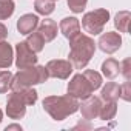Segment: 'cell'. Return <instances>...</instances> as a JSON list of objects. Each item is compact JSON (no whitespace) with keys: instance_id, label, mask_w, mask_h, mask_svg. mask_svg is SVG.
Returning <instances> with one entry per match:
<instances>
[{"instance_id":"obj_2","label":"cell","mask_w":131,"mask_h":131,"mask_svg":"<svg viewBox=\"0 0 131 131\" xmlns=\"http://www.w3.org/2000/svg\"><path fill=\"white\" fill-rule=\"evenodd\" d=\"M70 62L76 70H83L90 63L91 57L96 52V43L90 36L77 34L74 39L70 40Z\"/></svg>"},{"instance_id":"obj_10","label":"cell","mask_w":131,"mask_h":131,"mask_svg":"<svg viewBox=\"0 0 131 131\" xmlns=\"http://www.w3.org/2000/svg\"><path fill=\"white\" fill-rule=\"evenodd\" d=\"M100 106H102V102L99 97H86L85 102H82V105H79V110L82 113V117L85 120H93V119H97L99 117V111H100Z\"/></svg>"},{"instance_id":"obj_8","label":"cell","mask_w":131,"mask_h":131,"mask_svg":"<svg viewBox=\"0 0 131 131\" xmlns=\"http://www.w3.org/2000/svg\"><path fill=\"white\" fill-rule=\"evenodd\" d=\"M37 63V54L26 45V42H19L16 45V67L19 70L28 68Z\"/></svg>"},{"instance_id":"obj_22","label":"cell","mask_w":131,"mask_h":131,"mask_svg":"<svg viewBox=\"0 0 131 131\" xmlns=\"http://www.w3.org/2000/svg\"><path fill=\"white\" fill-rule=\"evenodd\" d=\"M83 76L88 79V82L91 83V86H93L94 91L102 86V76H100L97 71H94V70H86V71L83 73Z\"/></svg>"},{"instance_id":"obj_7","label":"cell","mask_w":131,"mask_h":131,"mask_svg":"<svg viewBox=\"0 0 131 131\" xmlns=\"http://www.w3.org/2000/svg\"><path fill=\"white\" fill-rule=\"evenodd\" d=\"M46 73L49 77L54 79H68L74 70L73 63L70 60H62V59H54L46 63Z\"/></svg>"},{"instance_id":"obj_14","label":"cell","mask_w":131,"mask_h":131,"mask_svg":"<svg viewBox=\"0 0 131 131\" xmlns=\"http://www.w3.org/2000/svg\"><path fill=\"white\" fill-rule=\"evenodd\" d=\"M102 74L106 77V79H114L120 74V63L113 59V57H108L103 63H102Z\"/></svg>"},{"instance_id":"obj_16","label":"cell","mask_w":131,"mask_h":131,"mask_svg":"<svg viewBox=\"0 0 131 131\" xmlns=\"http://www.w3.org/2000/svg\"><path fill=\"white\" fill-rule=\"evenodd\" d=\"M103 100H110V102H117V99L120 97V85L116 82H108L100 93Z\"/></svg>"},{"instance_id":"obj_21","label":"cell","mask_w":131,"mask_h":131,"mask_svg":"<svg viewBox=\"0 0 131 131\" xmlns=\"http://www.w3.org/2000/svg\"><path fill=\"white\" fill-rule=\"evenodd\" d=\"M16 9L14 0H0V20H6Z\"/></svg>"},{"instance_id":"obj_25","label":"cell","mask_w":131,"mask_h":131,"mask_svg":"<svg viewBox=\"0 0 131 131\" xmlns=\"http://www.w3.org/2000/svg\"><path fill=\"white\" fill-rule=\"evenodd\" d=\"M120 74L125 77V80L131 79V59L126 57L122 63H120Z\"/></svg>"},{"instance_id":"obj_5","label":"cell","mask_w":131,"mask_h":131,"mask_svg":"<svg viewBox=\"0 0 131 131\" xmlns=\"http://www.w3.org/2000/svg\"><path fill=\"white\" fill-rule=\"evenodd\" d=\"M108 20H110V11L105 8H99V9L86 13L82 17V26L88 34L97 36L103 32V28L108 23Z\"/></svg>"},{"instance_id":"obj_12","label":"cell","mask_w":131,"mask_h":131,"mask_svg":"<svg viewBox=\"0 0 131 131\" xmlns=\"http://www.w3.org/2000/svg\"><path fill=\"white\" fill-rule=\"evenodd\" d=\"M37 32L43 37L45 43L52 42L57 37V23L51 19H45L42 22H39L37 25Z\"/></svg>"},{"instance_id":"obj_30","label":"cell","mask_w":131,"mask_h":131,"mask_svg":"<svg viewBox=\"0 0 131 131\" xmlns=\"http://www.w3.org/2000/svg\"><path fill=\"white\" fill-rule=\"evenodd\" d=\"M2 119H3V113H2V110H0V122H2Z\"/></svg>"},{"instance_id":"obj_9","label":"cell","mask_w":131,"mask_h":131,"mask_svg":"<svg viewBox=\"0 0 131 131\" xmlns=\"http://www.w3.org/2000/svg\"><path fill=\"white\" fill-rule=\"evenodd\" d=\"M97 45H99V48H100L103 52L113 54V52H116V51L120 49V46H122V37H120L119 32L106 31V32H103V34L100 36Z\"/></svg>"},{"instance_id":"obj_18","label":"cell","mask_w":131,"mask_h":131,"mask_svg":"<svg viewBox=\"0 0 131 131\" xmlns=\"http://www.w3.org/2000/svg\"><path fill=\"white\" fill-rule=\"evenodd\" d=\"M26 45L37 54V52H40V51H43V46H45V40H43V37L36 31H32V32H29L28 34V37H26Z\"/></svg>"},{"instance_id":"obj_11","label":"cell","mask_w":131,"mask_h":131,"mask_svg":"<svg viewBox=\"0 0 131 131\" xmlns=\"http://www.w3.org/2000/svg\"><path fill=\"white\" fill-rule=\"evenodd\" d=\"M59 28H60V32L68 40H71L77 34H80V22L76 17H65V19H62Z\"/></svg>"},{"instance_id":"obj_23","label":"cell","mask_w":131,"mask_h":131,"mask_svg":"<svg viewBox=\"0 0 131 131\" xmlns=\"http://www.w3.org/2000/svg\"><path fill=\"white\" fill-rule=\"evenodd\" d=\"M11 82H13V74L9 71L0 73V94L8 93V90H11Z\"/></svg>"},{"instance_id":"obj_28","label":"cell","mask_w":131,"mask_h":131,"mask_svg":"<svg viewBox=\"0 0 131 131\" xmlns=\"http://www.w3.org/2000/svg\"><path fill=\"white\" fill-rule=\"evenodd\" d=\"M9 129H19V131H22V126L20 125H16V123L14 125H8L6 126V131H9Z\"/></svg>"},{"instance_id":"obj_3","label":"cell","mask_w":131,"mask_h":131,"mask_svg":"<svg viewBox=\"0 0 131 131\" xmlns=\"http://www.w3.org/2000/svg\"><path fill=\"white\" fill-rule=\"evenodd\" d=\"M37 102V91L32 90V86L29 88H23V90H17L13 91L8 96L6 100V114L9 119H23L26 114V106L28 105H34Z\"/></svg>"},{"instance_id":"obj_26","label":"cell","mask_w":131,"mask_h":131,"mask_svg":"<svg viewBox=\"0 0 131 131\" xmlns=\"http://www.w3.org/2000/svg\"><path fill=\"white\" fill-rule=\"evenodd\" d=\"M120 99H123L125 102L131 100V85H129V80H125V83L120 85Z\"/></svg>"},{"instance_id":"obj_24","label":"cell","mask_w":131,"mask_h":131,"mask_svg":"<svg viewBox=\"0 0 131 131\" xmlns=\"http://www.w3.org/2000/svg\"><path fill=\"white\" fill-rule=\"evenodd\" d=\"M67 3L70 6V9L76 14H80L85 8H86V3L88 0H67Z\"/></svg>"},{"instance_id":"obj_1","label":"cell","mask_w":131,"mask_h":131,"mask_svg":"<svg viewBox=\"0 0 131 131\" xmlns=\"http://www.w3.org/2000/svg\"><path fill=\"white\" fill-rule=\"evenodd\" d=\"M79 99L67 94V96H48L43 99V110L54 119L56 122L65 120L68 116L79 111Z\"/></svg>"},{"instance_id":"obj_13","label":"cell","mask_w":131,"mask_h":131,"mask_svg":"<svg viewBox=\"0 0 131 131\" xmlns=\"http://www.w3.org/2000/svg\"><path fill=\"white\" fill-rule=\"evenodd\" d=\"M39 25V17L36 14H23L19 20H17V29L20 34L28 36L29 32H32Z\"/></svg>"},{"instance_id":"obj_19","label":"cell","mask_w":131,"mask_h":131,"mask_svg":"<svg viewBox=\"0 0 131 131\" xmlns=\"http://www.w3.org/2000/svg\"><path fill=\"white\" fill-rule=\"evenodd\" d=\"M117 113V103L116 102H110V100H105V103L100 106V111H99V117L100 120H111L114 119Z\"/></svg>"},{"instance_id":"obj_27","label":"cell","mask_w":131,"mask_h":131,"mask_svg":"<svg viewBox=\"0 0 131 131\" xmlns=\"http://www.w3.org/2000/svg\"><path fill=\"white\" fill-rule=\"evenodd\" d=\"M6 37H8V28L0 22V42H5Z\"/></svg>"},{"instance_id":"obj_29","label":"cell","mask_w":131,"mask_h":131,"mask_svg":"<svg viewBox=\"0 0 131 131\" xmlns=\"http://www.w3.org/2000/svg\"><path fill=\"white\" fill-rule=\"evenodd\" d=\"M76 128H91V126H90V125H82V122H80V123H79Z\"/></svg>"},{"instance_id":"obj_17","label":"cell","mask_w":131,"mask_h":131,"mask_svg":"<svg viewBox=\"0 0 131 131\" xmlns=\"http://www.w3.org/2000/svg\"><path fill=\"white\" fill-rule=\"evenodd\" d=\"M129 20L131 14L129 11H119L114 17V26L119 32H128L129 31Z\"/></svg>"},{"instance_id":"obj_15","label":"cell","mask_w":131,"mask_h":131,"mask_svg":"<svg viewBox=\"0 0 131 131\" xmlns=\"http://www.w3.org/2000/svg\"><path fill=\"white\" fill-rule=\"evenodd\" d=\"M14 51L8 42H0V68H9L13 65Z\"/></svg>"},{"instance_id":"obj_20","label":"cell","mask_w":131,"mask_h":131,"mask_svg":"<svg viewBox=\"0 0 131 131\" xmlns=\"http://www.w3.org/2000/svg\"><path fill=\"white\" fill-rule=\"evenodd\" d=\"M34 8H36V13H37V14L49 16V14L54 11L56 3H54V0H36Z\"/></svg>"},{"instance_id":"obj_4","label":"cell","mask_w":131,"mask_h":131,"mask_svg":"<svg viewBox=\"0 0 131 131\" xmlns=\"http://www.w3.org/2000/svg\"><path fill=\"white\" fill-rule=\"evenodd\" d=\"M48 73L45 67L40 65H32L28 68H22L19 70L14 76H13V82H11V90L17 91V90H23V88H29L32 85H39L48 80Z\"/></svg>"},{"instance_id":"obj_6","label":"cell","mask_w":131,"mask_h":131,"mask_svg":"<svg viewBox=\"0 0 131 131\" xmlns=\"http://www.w3.org/2000/svg\"><path fill=\"white\" fill-rule=\"evenodd\" d=\"M67 91H68L70 96H73V97H76V99H83V100H85L86 97H90V96L94 93L91 83L88 82V79H86L83 74H76V76L70 80Z\"/></svg>"},{"instance_id":"obj_31","label":"cell","mask_w":131,"mask_h":131,"mask_svg":"<svg viewBox=\"0 0 131 131\" xmlns=\"http://www.w3.org/2000/svg\"><path fill=\"white\" fill-rule=\"evenodd\" d=\"M54 2H56V0H54Z\"/></svg>"}]
</instances>
